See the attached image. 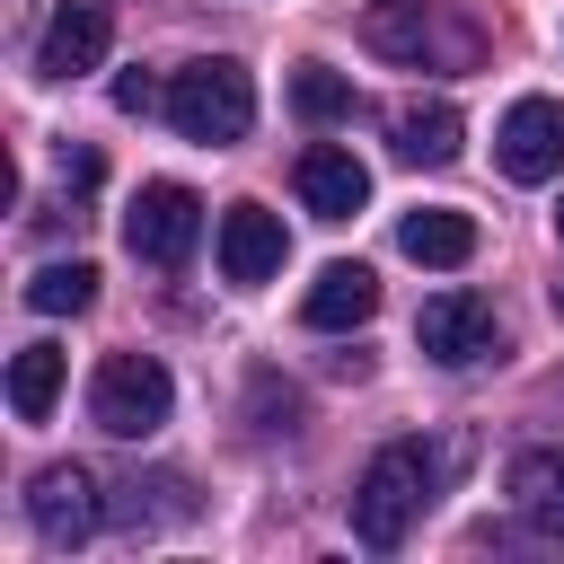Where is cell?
Returning <instances> with one entry per match:
<instances>
[{"mask_svg":"<svg viewBox=\"0 0 564 564\" xmlns=\"http://www.w3.org/2000/svg\"><path fill=\"white\" fill-rule=\"evenodd\" d=\"M458 458H467V441H449V449H423V441L370 449V467H361V485H352V538H361L370 555L405 546V529L432 511V494H441V476H449Z\"/></svg>","mask_w":564,"mask_h":564,"instance_id":"cell-1","label":"cell"},{"mask_svg":"<svg viewBox=\"0 0 564 564\" xmlns=\"http://www.w3.org/2000/svg\"><path fill=\"white\" fill-rule=\"evenodd\" d=\"M167 123H176L185 141H203V150H229V141H247V123H256V79H247L229 53L185 62V70L167 79Z\"/></svg>","mask_w":564,"mask_h":564,"instance_id":"cell-2","label":"cell"},{"mask_svg":"<svg viewBox=\"0 0 564 564\" xmlns=\"http://www.w3.org/2000/svg\"><path fill=\"white\" fill-rule=\"evenodd\" d=\"M167 405H176L167 361H150V352H106V361H97V388H88L97 432H115V441H150V432L167 423Z\"/></svg>","mask_w":564,"mask_h":564,"instance_id":"cell-3","label":"cell"},{"mask_svg":"<svg viewBox=\"0 0 564 564\" xmlns=\"http://www.w3.org/2000/svg\"><path fill=\"white\" fill-rule=\"evenodd\" d=\"M194 238H203V203L185 194V185H141L132 194V212H123V247L141 256V264H159V273H176L185 256H194Z\"/></svg>","mask_w":564,"mask_h":564,"instance_id":"cell-4","label":"cell"},{"mask_svg":"<svg viewBox=\"0 0 564 564\" xmlns=\"http://www.w3.org/2000/svg\"><path fill=\"white\" fill-rule=\"evenodd\" d=\"M414 344H423L441 370H467V361H485V352L502 344V317H494L485 291H432L423 317H414Z\"/></svg>","mask_w":564,"mask_h":564,"instance_id":"cell-5","label":"cell"},{"mask_svg":"<svg viewBox=\"0 0 564 564\" xmlns=\"http://www.w3.org/2000/svg\"><path fill=\"white\" fill-rule=\"evenodd\" d=\"M26 520H35V538H44V546H79V538H97V520H106L97 476H88L79 458L35 467V485H26Z\"/></svg>","mask_w":564,"mask_h":564,"instance_id":"cell-6","label":"cell"},{"mask_svg":"<svg viewBox=\"0 0 564 564\" xmlns=\"http://www.w3.org/2000/svg\"><path fill=\"white\" fill-rule=\"evenodd\" d=\"M494 159H502L511 185L564 176V97H520V106L502 115V132H494Z\"/></svg>","mask_w":564,"mask_h":564,"instance_id":"cell-7","label":"cell"},{"mask_svg":"<svg viewBox=\"0 0 564 564\" xmlns=\"http://www.w3.org/2000/svg\"><path fill=\"white\" fill-rule=\"evenodd\" d=\"M282 256H291V238H282V220H273L264 203H229V212H220V282L256 291V282L282 273Z\"/></svg>","mask_w":564,"mask_h":564,"instance_id":"cell-8","label":"cell"},{"mask_svg":"<svg viewBox=\"0 0 564 564\" xmlns=\"http://www.w3.org/2000/svg\"><path fill=\"white\" fill-rule=\"evenodd\" d=\"M106 44H115V9L106 0H62L53 26H44V44H35V70L44 79H79V70L106 62Z\"/></svg>","mask_w":564,"mask_h":564,"instance_id":"cell-9","label":"cell"},{"mask_svg":"<svg viewBox=\"0 0 564 564\" xmlns=\"http://www.w3.org/2000/svg\"><path fill=\"white\" fill-rule=\"evenodd\" d=\"M291 185H300V203H308L317 220H352V212L370 203V167H361L352 150H335V141H317V150H300V167H291Z\"/></svg>","mask_w":564,"mask_h":564,"instance_id":"cell-10","label":"cell"},{"mask_svg":"<svg viewBox=\"0 0 564 564\" xmlns=\"http://www.w3.org/2000/svg\"><path fill=\"white\" fill-rule=\"evenodd\" d=\"M388 132H397V159H405V167H449L458 141H467V123H458L449 97H405V106L388 115Z\"/></svg>","mask_w":564,"mask_h":564,"instance_id":"cell-11","label":"cell"},{"mask_svg":"<svg viewBox=\"0 0 564 564\" xmlns=\"http://www.w3.org/2000/svg\"><path fill=\"white\" fill-rule=\"evenodd\" d=\"M511 511L538 529V538H564V449H520L511 476H502Z\"/></svg>","mask_w":564,"mask_h":564,"instance_id":"cell-12","label":"cell"},{"mask_svg":"<svg viewBox=\"0 0 564 564\" xmlns=\"http://www.w3.org/2000/svg\"><path fill=\"white\" fill-rule=\"evenodd\" d=\"M379 308V273L370 264H326L317 282H308V300H300V317L317 326V335H344V326H361Z\"/></svg>","mask_w":564,"mask_h":564,"instance_id":"cell-13","label":"cell"},{"mask_svg":"<svg viewBox=\"0 0 564 564\" xmlns=\"http://www.w3.org/2000/svg\"><path fill=\"white\" fill-rule=\"evenodd\" d=\"M397 247L414 256V264H441V273H458L467 256H476V220L467 212H405V229H397Z\"/></svg>","mask_w":564,"mask_h":564,"instance_id":"cell-14","label":"cell"},{"mask_svg":"<svg viewBox=\"0 0 564 564\" xmlns=\"http://www.w3.org/2000/svg\"><path fill=\"white\" fill-rule=\"evenodd\" d=\"M361 35H370V53H388V62H423V53H432V9H423V0H370V9H361Z\"/></svg>","mask_w":564,"mask_h":564,"instance_id":"cell-15","label":"cell"},{"mask_svg":"<svg viewBox=\"0 0 564 564\" xmlns=\"http://www.w3.org/2000/svg\"><path fill=\"white\" fill-rule=\"evenodd\" d=\"M53 397H62V344H18V361H9V414L44 423Z\"/></svg>","mask_w":564,"mask_h":564,"instance_id":"cell-16","label":"cell"},{"mask_svg":"<svg viewBox=\"0 0 564 564\" xmlns=\"http://www.w3.org/2000/svg\"><path fill=\"white\" fill-rule=\"evenodd\" d=\"M26 308H44V317H79V308H97V264H44L35 282H26Z\"/></svg>","mask_w":564,"mask_h":564,"instance_id":"cell-17","label":"cell"},{"mask_svg":"<svg viewBox=\"0 0 564 564\" xmlns=\"http://www.w3.org/2000/svg\"><path fill=\"white\" fill-rule=\"evenodd\" d=\"M291 106H300V123H344L352 115V79L326 70V62H300L291 70Z\"/></svg>","mask_w":564,"mask_h":564,"instance_id":"cell-18","label":"cell"},{"mask_svg":"<svg viewBox=\"0 0 564 564\" xmlns=\"http://www.w3.org/2000/svg\"><path fill=\"white\" fill-rule=\"evenodd\" d=\"M247 397H256V423H264V432H291V423H300V397H291L273 370H256V379H247Z\"/></svg>","mask_w":564,"mask_h":564,"instance_id":"cell-19","label":"cell"},{"mask_svg":"<svg viewBox=\"0 0 564 564\" xmlns=\"http://www.w3.org/2000/svg\"><path fill=\"white\" fill-rule=\"evenodd\" d=\"M115 106H123V115H150V106H167V97H159L150 70H123V79H115Z\"/></svg>","mask_w":564,"mask_h":564,"instance_id":"cell-20","label":"cell"},{"mask_svg":"<svg viewBox=\"0 0 564 564\" xmlns=\"http://www.w3.org/2000/svg\"><path fill=\"white\" fill-rule=\"evenodd\" d=\"M62 176L88 194V185H97V150H70V141H62Z\"/></svg>","mask_w":564,"mask_h":564,"instance_id":"cell-21","label":"cell"},{"mask_svg":"<svg viewBox=\"0 0 564 564\" xmlns=\"http://www.w3.org/2000/svg\"><path fill=\"white\" fill-rule=\"evenodd\" d=\"M555 317H564V282H555Z\"/></svg>","mask_w":564,"mask_h":564,"instance_id":"cell-22","label":"cell"},{"mask_svg":"<svg viewBox=\"0 0 564 564\" xmlns=\"http://www.w3.org/2000/svg\"><path fill=\"white\" fill-rule=\"evenodd\" d=\"M555 238H564V203H555Z\"/></svg>","mask_w":564,"mask_h":564,"instance_id":"cell-23","label":"cell"}]
</instances>
